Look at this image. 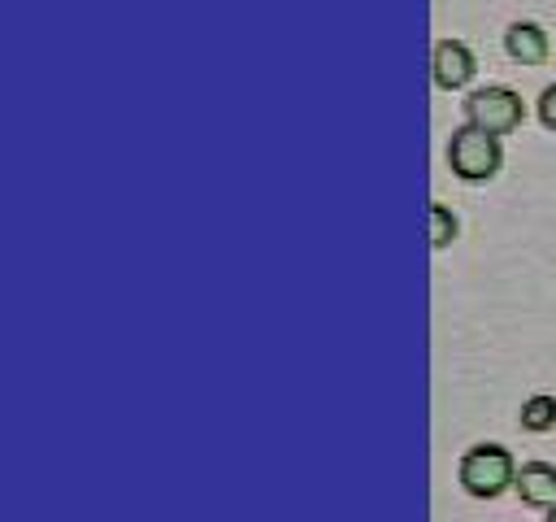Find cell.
I'll use <instances>...</instances> for the list:
<instances>
[{"label":"cell","instance_id":"6da1fadb","mask_svg":"<svg viewBox=\"0 0 556 522\" xmlns=\"http://www.w3.org/2000/svg\"><path fill=\"white\" fill-rule=\"evenodd\" d=\"M456 474H460V487L469 496H482V500H491V496H500L517 483V465H513L508 448H500V444H473L460 457Z\"/></svg>","mask_w":556,"mask_h":522},{"label":"cell","instance_id":"7a4b0ae2","mask_svg":"<svg viewBox=\"0 0 556 522\" xmlns=\"http://www.w3.org/2000/svg\"><path fill=\"white\" fill-rule=\"evenodd\" d=\"M447 161L452 170L465 178V183H482L500 170L504 152H500V135H486L478 126H460L452 130V144H447Z\"/></svg>","mask_w":556,"mask_h":522},{"label":"cell","instance_id":"3957f363","mask_svg":"<svg viewBox=\"0 0 556 522\" xmlns=\"http://www.w3.org/2000/svg\"><path fill=\"white\" fill-rule=\"evenodd\" d=\"M465 117L486 135H508L521 126V96L513 87H482L465 100Z\"/></svg>","mask_w":556,"mask_h":522},{"label":"cell","instance_id":"277c9868","mask_svg":"<svg viewBox=\"0 0 556 522\" xmlns=\"http://www.w3.org/2000/svg\"><path fill=\"white\" fill-rule=\"evenodd\" d=\"M430 70H434V83L443 91H456V87H465L473 78V57H469V48L460 39H439L430 48Z\"/></svg>","mask_w":556,"mask_h":522},{"label":"cell","instance_id":"5b68a950","mask_svg":"<svg viewBox=\"0 0 556 522\" xmlns=\"http://www.w3.org/2000/svg\"><path fill=\"white\" fill-rule=\"evenodd\" d=\"M517 496L530 509H552L556 505V465L547 461H530L517 470Z\"/></svg>","mask_w":556,"mask_h":522},{"label":"cell","instance_id":"8992f818","mask_svg":"<svg viewBox=\"0 0 556 522\" xmlns=\"http://www.w3.org/2000/svg\"><path fill=\"white\" fill-rule=\"evenodd\" d=\"M504 48H508L513 61L539 65V61L547 57V35H543V26H534V22H513L508 35H504Z\"/></svg>","mask_w":556,"mask_h":522},{"label":"cell","instance_id":"52a82bcc","mask_svg":"<svg viewBox=\"0 0 556 522\" xmlns=\"http://www.w3.org/2000/svg\"><path fill=\"white\" fill-rule=\"evenodd\" d=\"M521 426L526 431H547L556 426V396H530L521 405Z\"/></svg>","mask_w":556,"mask_h":522},{"label":"cell","instance_id":"ba28073f","mask_svg":"<svg viewBox=\"0 0 556 522\" xmlns=\"http://www.w3.org/2000/svg\"><path fill=\"white\" fill-rule=\"evenodd\" d=\"M456 231H460V226H456L452 209L434 200V204H430V248H447V244L456 239Z\"/></svg>","mask_w":556,"mask_h":522},{"label":"cell","instance_id":"9c48e42d","mask_svg":"<svg viewBox=\"0 0 556 522\" xmlns=\"http://www.w3.org/2000/svg\"><path fill=\"white\" fill-rule=\"evenodd\" d=\"M539 122H543L547 130H556V83L539 96Z\"/></svg>","mask_w":556,"mask_h":522},{"label":"cell","instance_id":"30bf717a","mask_svg":"<svg viewBox=\"0 0 556 522\" xmlns=\"http://www.w3.org/2000/svg\"><path fill=\"white\" fill-rule=\"evenodd\" d=\"M543 522H556V505H552V509H547V518H543Z\"/></svg>","mask_w":556,"mask_h":522}]
</instances>
